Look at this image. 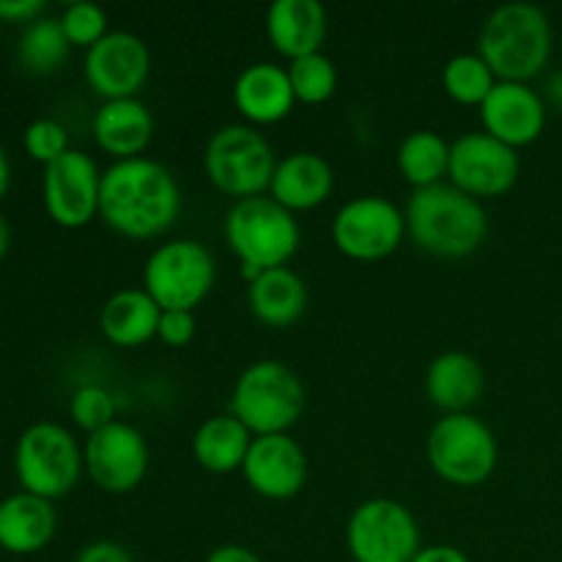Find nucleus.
Here are the masks:
<instances>
[{
	"label": "nucleus",
	"instance_id": "1",
	"mask_svg": "<svg viewBox=\"0 0 562 562\" xmlns=\"http://www.w3.org/2000/svg\"><path fill=\"white\" fill-rule=\"evenodd\" d=\"M179 212V181L157 159H121L102 173L99 217L119 236L157 239L173 228Z\"/></svg>",
	"mask_w": 562,
	"mask_h": 562
},
{
	"label": "nucleus",
	"instance_id": "2",
	"mask_svg": "<svg viewBox=\"0 0 562 562\" xmlns=\"http://www.w3.org/2000/svg\"><path fill=\"white\" fill-rule=\"evenodd\" d=\"M404 214L412 241L428 256L448 261L472 256L488 234L486 209L481 201L456 190L450 181L412 192Z\"/></svg>",
	"mask_w": 562,
	"mask_h": 562
},
{
	"label": "nucleus",
	"instance_id": "3",
	"mask_svg": "<svg viewBox=\"0 0 562 562\" xmlns=\"http://www.w3.org/2000/svg\"><path fill=\"white\" fill-rule=\"evenodd\" d=\"M477 55L499 82H527L552 58V22L532 3L497 5L477 33Z\"/></svg>",
	"mask_w": 562,
	"mask_h": 562
},
{
	"label": "nucleus",
	"instance_id": "4",
	"mask_svg": "<svg viewBox=\"0 0 562 562\" xmlns=\"http://www.w3.org/2000/svg\"><path fill=\"white\" fill-rule=\"evenodd\" d=\"M228 412L252 437L289 434L305 412V384L285 362H252L236 379Z\"/></svg>",
	"mask_w": 562,
	"mask_h": 562
},
{
	"label": "nucleus",
	"instance_id": "5",
	"mask_svg": "<svg viewBox=\"0 0 562 562\" xmlns=\"http://www.w3.org/2000/svg\"><path fill=\"white\" fill-rule=\"evenodd\" d=\"M225 241L241 263L256 269L285 267L302 241L300 223L269 195L236 201L225 214Z\"/></svg>",
	"mask_w": 562,
	"mask_h": 562
},
{
	"label": "nucleus",
	"instance_id": "6",
	"mask_svg": "<svg viewBox=\"0 0 562 562\" xmlns=\"http://www.w3.org/2000/svg\"><path fill=\"white\" fill-rule=\"evenodd\" d=\"M426 456L445 483L459 488L483 486L497 470L499 445L481 417L442 415L428 431Z\"/></svg>",
	"mask_w": 562,
	"mask_h": 562
},
{
	"label": "nucleus",
	"instance_id": "7",
	"mask_svg": "<svg viewBox=\"0 0 562 562\" xmlns=\"http://www.w3.org/2000/svg\"><path fill=\"white\" fill-rule=\"evenodd\" d=\"M274 168L278 159L272 146L250 124L223 126L209 137L203 151V170L212 187L236 201L263 195L272 184Z\"/></svg>",
	"mask_w": 562,
	"mask_h": 562
},
{
	"label": "nucleus",
	"instance_id": "8",
	"mask_svg": "<svg viewBox=\"0 0 562 562\" xmlns=\"http://www.w3.org/2000/svg\"><path fill=\"white\" fill-rule=\"evenodd\" d=\"M14 470L22 492L53 503L77 486L86 461L69 428L58 423H33L16 442Z\"/></svg>",
	"mask_w": 562,
	"mask_h": 562
},
{
	"label": "nucleus",
	"instance_id": "9",
	"mask_svg": "<svg viewBox=\"0 0 562 562\" xmlns=\"http://www.w3.org/2000/svg\"><path fill=\"white\" fill-rule=\"evenodd\" d=\"M217 263L212 250L195 239H173L159 245L143 267V291L162 311H190L212 294Z\"/></svg>",
	"mask_w": 562,
	"mask_h": 562
},
{
	"label": "nucleus",
	"instance_id": "10",
	"mask_svg": "<svg viewBox=\"0 0 562 562\" xmlns=\"http://www.w3.org/2000/svg\"><path fill=\"white\" fill-rule=\"evenodd\" d=\"M346 549L355 562H412L423 549L420 527L398 499H366L346 521Z\"/></svg>",
	"mask_w": 562,
	"mask_h": 562
},
{
	"label": "nucleus",
	"instance_id": "11",
	"mask_svg": "<svg viewBox=\"0 0 562 562\" xmlns=\"http://www.w3.org/2000/svg\"><path fill=\"white\" fill-rule=\"evenodd\" d=\"M406 236V214L382 195H360L333 217V241L346 258L362 263L393 256Z\"/></svg>",
	"mask_w": 562,
	"mask_h": 562
},
{
	"label": "nucleus",
	"instance_id": "12",
	"mask_svg": "<svg viewBox=\"0 0 562 562\" xmlns=\"http://www.w3.org/2000/svg\"><path fill=\"white\" fill-rule=\"evenodd\" d=\"M521 162L516 148L486 132H467L450 143L448 181L470 198H499L519 181Z\"/></svg>",
	"mask_w": 562,
	"mask_h": 562
},
{
	"label": "nucleus",
	"instance_id": "13",
	"mask_svg": "<svg viewBox=\"0 0 562 562\" xmlns=\"http://www.w3.org/2000/svg\"><path fill=\"white\" fill-rule=\"evenodd\" d=\"M99 195H102V170L88 154L69 148L64 157L44 168V209L60 228H86L99 214Z\"/></svg>",
	"mask_w": 562,
	"mask_h": 562
},
{
	"label": "nucleus",
	"instance_id": "14",
	"mask_svg": "<svg viewBox=\"0 0 562 562\" xmlns=\"http://www.w3.org/2000/svg\"><path fill=\"white\" fill-rule=\"evenodd\" d=\"M86 472L102 492L130 494L146 477L151 453L148 442L135 426L124 420L110 423L97 434H88L82 448Z\"/></svg>",
	"mask_w": 562,
	"mask_h": 562
},
{
	"label": "nucleus",
	"instance_id": "15",
	"mask_svg": "<svg viewBox=\"0 0 562 562\" xmlns=\"http://www.w3.org/2000/svg\"><path fill=\"white\" fill-rule=\"evenodd\" d=\"M151 75L146 42L130 31H110L86 53V80L104 102L135 99Z\"/></svg>",
	"mask_w": 562,
	"mask_h": 562
},
{
	"label": "nucleus",
	"instance_id": "16",
	"mask_svg": "<svg viewBox=\"0 0 562 562\" xmlns=\"http://www.w3.org/2000/svg\"><path fill=\"white\" fill-rule=\"evenodd\" d=\"M247 486L263 499L283 503L296 497L307 483V456L289 434L256 437L241 467Z\"/></svg>",
	"mask_w": 562,
	"mask_h": 562
},
{
	"label": "nucleus",
	"instance_id": "17",
	"mask_svg": "<svg viewBox=\"0 0 562 562\" xmlns=\"http://www.w3.org/2000/svg\"><path fill=\"white\" fill-rule=\"evenodd\" d=\"M483 132L510 148L536 143L547 126V104L527 82H497L481 104Z\"/></svg>",
	"mask_w": 562,
	"mask_h": 562
},
{
	"label": "nucleus",
	"instance_id": "18",
	"mask_svg": "<svg viewBox=\"0 0 562 562\" xmlns=\"http://www.w3.org/2000/svg\"><path fill=\"white\" fill-rule=\"evenodd\" d=\"M234 104L250 121V126H269L283 121L296 104L289 69L267 64V60L245 66L234 82Z\"/></svg>",
	"mask_w": 562,
	"mask_h": 562
},
{
	"label": "nucleus",
	"instance_id": "19",
	"mask_svg": "<svg viewBox=\"0 0 562 562\" xmlns=\"http://www.w3.org/2000/svg\"><path fill=\"white\" fill-rule=\"evenodd\" d=\"M335 173L333 165L313 151H294L283 157L274 168L269 198L280 206L294 212H311L318 209L333 195Z\"/></svg>",
	"mask_w": 562,
	"mask_h": 562
},
{
	"label": "nucleus",
	"instance_id": "20",
	"mask_svg": "<svg viewBox=\"0 0 562 562\" xmlns=\"http://www.w3.org/2000/svg\"><path fill=\"white\" fill-rule=\"evenodd\" d=\"M267 36L274 53L289 60L322 53L327 11L318 0H274L267 11Z\"/></svg>",
	"mask_w": 562,
	"mask_h": 562
},
{
	"label": "nucleus",
	"instance_id": "21",
	"mask_svg": "<svg viewBox=\"0 0 562 562\" xmlns=\"http://www.w3.org/2000/svg\"><path fill=\"white\" fill-rule=\"evenodd\" d=\"M93 137L104 154L121 159L143 157L154 137V115L140 99H113L102 102L93 115Z\"/></svg>",
	"mask_w": 562,
	"mask_h": 562
},
{
	"label": "nucleus",
	"instance_id": "22",
	"mask_svg": "<svg viewBox=\"0 0 562 562\" xmlns=\"http://www.w3.org/2000/svg\"><path fill=\"white\" fill-rule=\"evenodd\" d=\"M486 387L483 366L467 351H442L426 371V395L445 415H464Z\"/></svg>",
	"mask_w": 562,
	"mask_h": 562
},
{
	"label": "nucleus",
	"instance_id": "23",
	"mask_svg": "<svg viewBox=\"0 0 562 562\" xmlns=\"http://www.w3.org/2000/svg\"><path fill=\"white\" fill-rule=\"evenodd\" d=\"M58 530V514L49 499L36 494H11L0 499V549L9 554H36Z\"/></svg>",
	"mask_w": 562,
	"mask_h": 562
},
{
	"label": "nucleus",
	"instance_id": "24",
	"mask_svg": "<svg viewBox=\"0 0 562 562\" xmlns=\"http://www.w3.org/2000/svg\"><path fill=\"white\" fill-rule=\"evenodd\" d=\"M247 305L250 313L272 329H289L305 316L307 311V285L294 269L278 267L263 269L250 285H247Z\"/></svg>",
	"mask_w": 562,
	"mask_h": 562
},
{
	"label": "nucleus",
	"instance_id": "25",
	"mask_svg": "<svg viewBox=\"0 0 562 562\" xmlns=\"http://www.w3.org/2000/svg\"><path fill=\"white\" fill-rule=\"evenodd\" d=\"M162 307L143 289L115 291L99 313V329L119 349H137L157 338Z\"/></svg>",
	"mask_w": 562,
	"mask_h": 562
},
{
	"label": "nucleus",
	"instance_id": "26",
	"mask_svg": "<svg viewBox=\"0 0 562 562\" xmlns=\"http://www.w3.org/2000/svg\"><path fill=\"white\" fill-rule=\"evenodd\" d=\"M252 434L234 415H214L203 420L192 434V456L198 467H203L212 475H228L245 467L250 453Z\"/></svg>",
	"mask_w": 562,
	"mask_h": 562
},
{
	"label": "nucleus",
	"instance_id": "27",
	"mask_svg": "<svg viewBox=\"0 0 562 562\" xmlns=\"http://www.w3.org/2000/svg\"><path fill=\"white\" fill-rule=\"evenodd\" d=\"M398 170L415 190L442 184L450 170V143L431 130H417L398 146Z\"/></svg>",
	"mask_w": 562,
	"mask_h": 562
},
{
	"label": "nucleus",
	"instance_id": "28",
	"mask_svg": "<svg viewBox=\"0 0 562 562\" xmlns=\"http://www.w3.org/2000/svg\"><path fill=\"white\" fill-rule=\"evenodd\" d=\"M69 38H66L60 16H38L22 31L20 44H16V58L22 69L31 75L47 77L58 71L69 58Z\"/></svg>",
	"mask_w": 562,
	"mask_h": 562
},
{
	"label": "nucleus",
	"instance_id": "29",
	"mask_svg": "<svg viewBox=\"0 0 562 562\" xmlns=\"http://www.w3.org/2000/svg\"><path fill=\"white\" fill-rule=\"evenodd\" d=\"M492 66L477 53H461L445 64L442 88L453 102L467 104V108H481L488 93L497 86Z\"/></svg>",
	"mask_w": 562,
	"mask_h": 562
},
{
	"label": "nucleus",
	"instance_id": "30",
	"mask_svg": "<svg viewBox=\"0 0 562 562\" xmlns=\"http://www.w3.org/2000/svg\"><path fill=\"white\" fill-rule=\"evenodd\" d=\"M289 80L294 88L296 102L302 104H324L338 91V69L333 60L322 53L305 55L300 60H291Z\"/></svg>",
	"mask_w": 562,
	"mask_h": 562
},
{
	"label": "nucleus",
	"instance_id": "31",
	"mask_svg": "<svg viewBox=\"0 0 562 562\" xmlns=\"http://www.w3.org/2000/svg\"><path fill=\"white\" fill-rule=\"evenodd\" d=\"M71 420L86 434H97L115 423V398L102 384H86L71 395Z\"/></svg>",
	"mask_w": 562,
	"mask_h": 562
},
{
	"label": "nucleus",
	"instance_id": "32",
	"mask_svg": "<svg viewBox=\"0 0 562 562\" xmlns=\"http://www.w3.org/2000/svg\"><path fill=\"white\" fill-rule=\"evenodd\" d=\"M60 25H64V33L71 47L82 49H91L93 44H99L110 33L108 14L97 3L66 5V11L60 14Z\"/></svg>",
	"mask_w": 562,
	"mask_h": 562
},
{
	"label": "nucleus",
	"instance_id": "33",
	"mask_svg": "<svg viewBox=\"0 0 562 562\" xmlns=\"http://www.w3.org/2000/svg\"><path fill=\"white\" fill-rule=\"evenodd\" d=\"M22 143H25L27 157L36 159V162H42L44 168H47V165H53L55 159H60L66 151H69V135H66L64 126L53 119L33 121V124L25 130Z\"/></svg>",
	"mask_w": 562,
	"mask_h": 562
},
{
	"label": "nucleus",
	"instance_id": "34",
	"mask_svg": "<svg viewBox=\"0 0 562 562\" xmlns=\"http://www.w3.org/2000/svg\"><path fill=\"white\" fill-rule=\"evenodd\" d=\"M195 313L190 311H162V318H159L157 338L162 340L170 349H181V346L190 344L195 338Z\"/></svg>",
	"mask_w": 562,
	"mask_h": 562
},
{
	"label": "nucleus",
	"instance_id": "35",
	"mask_svg": "<svg viewBox=\"0 0 562 562\" xmlns=\"http://www.w3.org/2000/svg\"><path fill=\"white\" fill-rule=\"evenodd\" d=\"M75 562H135V558L119 541H93L80 549Z\"/></svg>",
	"mask_w": 562,
	"mask_h": 562
},
{
	"label": "nucleus",
	"instance_id": "36",
	"mask_svg": "<svg viewBox=\"0 0 562 562\" xmlns=\"http://www.w3.org/2000/svg\"><path fill=\"white\" fill-rule=\"evenodd\" d=\"M44 16V0H0V20L31 25Z\"/></svg>",
	"mask_w": 562,
	"mask_h": 562
},
{
	"label": "nucleus",
	"instance_id": "37",
	"mask_svg": "<svg viewBox=\"0 0 562 562\" xmlns=\"http://www.w3.org/2000/svg\"><path fill=\"white\" fill-rule=\"evenodd\" d=\"M206 562H263L252 549L239 547V543H223V547L212 549Z\"/></svg>",
	"mask_w": 562,
	"mask_h": 562
},
{
	"label": "nucleus",
	"instance_id": "38",
	"mask_svg": "<svg viewBox=\"0 0 562 562\" xmlns=\"http://www.w3.org/2000/svg\"><path fill=\"white\" fill-rule=\"evenodd\" d=\"M412 562H470V558L461 549L448 547V543H437V547H423Z\"/></svg>",
	"mask_w": 562,
	"mask_h": 562
},
{
	"label": "nucleus",
	"instance_id": "39",
	"mask_svg": "<svg viewBox=\"0 0 562 562\" xmlns=\"http://www.w3.org/2000/svg\"><path fill=\"white\" fill-rule=\"evenodd\" d=\"M9 184H11V162L5 148L0 146V201H3L5 192H9Z\"/></svg>",
	"mask_w": 562,
	"mask_h": 562
},
{
	"label": "nucleus",
	"instance_id": "40",
	"mask_svg": "<svg viewBox=\"0 0 562 562\" xmlns=\"http://www.w3.org/2000/svg\"><path fill=\"white\" fill-rule=\"evenodd\" d=\"M9 245H11V228H9V220L0 214V261L5 258V252H9Z\"/></svg>",
	"mask_w": 562,
	"mask_h": 562
}]
</instances>
